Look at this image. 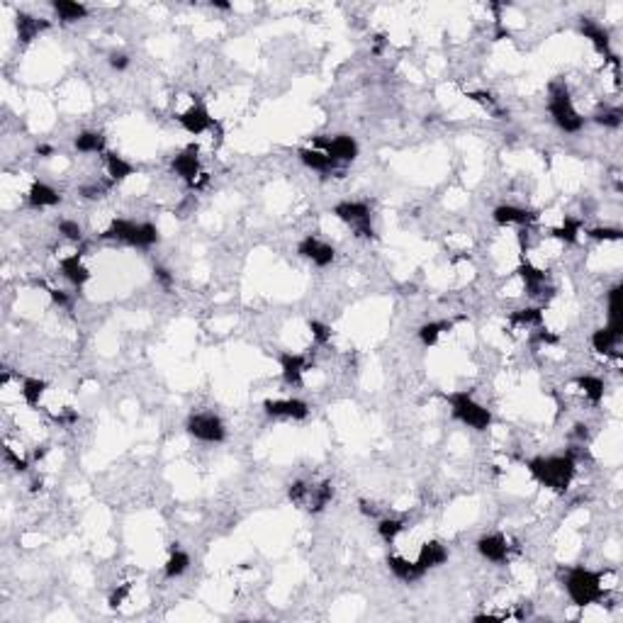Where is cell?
<instances>
[{
  "mask_svg": "<svg viewBox=\"0 0 623 623\" xmlns=\"http://www.w3.org/2000/svg\"><path fill=\"white\" fill-rule=\"evenodd\" d=\"M526 467H529V472L534 475V480L538 485H543L552 492H565L577 472V460L575 453L548 455V458L538 455V458H531Z\"/></svg>",
  "mask_w": 623,
  "mask_h": 623,
  "instance_id": "cell-1",
  "label": "cell"
},
{
  "mask_svg": "<svg viewBox=\"0 0 623 623\" xmlns=\"http://www.w3.org/2000/svg\"><path fill=\"white\" fill-rule=\"evenodd\" d=\"M601 572H594L589 567H570L565 575V589L567 596L572 599L575 606H592L596 601L604 599V585H601Z\"/></svg>",
  "mask_w": 623,
  "mask_h": 623,
  "instance_id": "cell-2",
  "label": "cell"
},
{
  "mask_svg": "<svg viewBox=\"0 0 623 623\" xmlns=\"http://www.w3.org/2000/svg\"><path fill=\"white\" fill-rule=\"evenodd\" d=\"M548 110H550V117L562 132H580L585 127V117H580V112L575 110L570 98V90H567L565 83H552L550 85V103H548Z\"/></svg>",
  "mask_w": 623,
  "mask_h": 623,
  "instance_id": "cell-3",
  "label": "cell"
},
{
  "mask_svg": "<svg viewBox=\"0 0 623 623\" xmlns=\"http://www.w3.org/2000/svg\"><path fill=\"white\" fill-rule=\"evenodd\" d=\"M450 404V411L458 421H463L465 426L475 431H485L492 426V411L487 406H482L480 402L472 400L470 392H453L446 397Z\"/></svg>",
  "mask_w": 623,
  "mask_h": 623,
  "instance_id": "cell-4",
  "label": "cell"
},
{
  "mask_svg": "<svg viewBox=\"0 0 623 623\" xmlns=\"http://www.w3.org/2000/svg\"><path fill=\"white\" fill-rule=\"evenodd\" d=\"M334 214L346 222L349 227H353L356 236L360 239H373L375 229L370 222V207L365 203H353V200H344V203L334 205Z\"/></svg>",
  "mask_w": 623,
  "mask_h": 623,
  "instance_id": "cell-5",
  "label": "cell"
},
{
  "mask_svg": "<svg viewBox=\"0 0 623 623\" xmlns=\"http://www.w3.org/2000/svg\"><path fill=\"white\" fill-rule=\"evenodd\" d=\"M185 429L193 439L203 444H222L227 439V426L217 414H190Z\"/></svg>",
  "mask_w": 623,
  "mask_h": 623,
  "instance_id": "cell-6",
  "label": "cell"
},
{
  "mask_svg": "<svg viewBox=\"0 0 623 623\" xmlns=\"http://www.w3.org/2000/svg\"><path fill=\"white\" fill-rule=\"evenodd\" d=\"M314 144L334 163H349V161H353L358 156V142L353 137H349V134H339V137H331V139L316 137Z\"/></svg>",
  "mask_w": 623,
  "mask_h": 623,
  "instance_id": "cell-7",
  "label": "cell"
},
{
  "mask_svg": "<svg viewBox=\"0 0 623 623\" xmlns=\"http://www.w3.org/2000/svg\"><path fill=\"white\" fill-rule=\"evenodd\" d=\"M298 254L302 256V258L312 261L314 265H319V268L331 265V263H334V258H336L334 246L324 244V241H319L316 236H305V239L298 244Z\"/></svg>",
  "mask_w": 623,
  "mask_h": 623,
  "instance_id": "cell-8",
  "label": "cell"
},
{
  "mask_svg": "<svg viewBox=\"0 0 623 623\" xmlns=\"http://www.w3.org/2000/svg\"><path fill=\"white\" fill-rule=\"evenodd\" d=\"M178 122L180 127L185 129L188 134H193V137H198V134H205L207 129L214 127V119L210 117L207 108H205L203 103H193L185 112L178 115Z\"/></svg>",
  "mask_w": 623,
  "mask_h": 623,
  "instance_id": "cell-9",
  "label": "cell"
},
{
  "mask_svg": "<svg viewBox=\"0 0 623 623\" xmlns=\"http://www.w3.org/2000/svg\"><path fill=\"white\" fill-rule=\"evenodd\" d=\"M516 273H519V278L524 280L526 285V293L531 295V298H550L552 295V288L548 285V275L545 270L536 268L534 263H521L519 268H516Z\"/></svg>",
  "mask_w": 623,
  "mask_h": 623,
  "instance_id": "cell-10",
  "label": "cell"
},
{
  "mask_svg": "<svg viewBox=\"0 0 623 623\" xmlns=\"http://www.w3.org/2000/svg\"><path fill=\"white\" fill-rule=\"evenodd\" d=\"M263 409L268 416H285V419H307L309 416V404L305 400H265L263 402Z\"/></svg>",
  "mask_w": 623,
  "mask_h": 623,
  "instance_id": "cell-11",
  "label": "cell"
},
{
  "mask_svg": "<svg viewBox=\"0 0 623 623\" xmlns=\"http://www.w3.org/2000/svg\"><path fill=\"white\" fill-rule=\"evenodd\" d=\"M198 154H200V149L195 147V144H190V147L185 149V152H180L173 159V163H170L173 173L190 185H195V180H198V175H200V156Z\"/></svg>",
  "mask_w": 623,
  "mask_h": 623,
  "instance_id": "cell-12",
  "label": "cell"
},
{
  "mask_svg": "<svg viewBox=\"0 0 623 623\" xmlns=\"http://www.w3.org/2000/svg\"><path fill=\"white\" fill-rule=\"evenodd\" d=\"M492 219H494L499 227H509V224H519V227H529L538 219V214L531 212V210L516 207V205H499L492 212Z\"/></svg>",
  "mask_w": 623,
  "mask_h": 623,
  "instance_id": "cell-13",
  "label": "cell"
},
{
  "mask_svg": "<svg viewBox=\"0 0 623 623\" xmlns=\"http://www.w3.org/2000/svg\"><path fill=\"white\" fill-rule=\"evenodd\" d=\"M477 552L485 560L499 565V562H506V557H509V543H506V538L501 534H487L477 541Z\"/></svg>",
  "mask_w": 623,
  "mask_h": 623,
  "instance_id": "cell-14",
  "label": "cell"
},
{
  "mask_svg": "<svg viewBox=\"0 0 623 623\" xmlns=\"http://www.w3.org/2000/svg\"><path fill=\"white\" fill-rule=\"evenodd\" d=\"M388 567L392 570V575H395L397 580L406 582V585H411V582L421 580V577L426 575V570L419 565V562L406 560V557H402V555H390L388 557Z\"/></svg>",
  "mask_w": 623,
  "mask_h": 623,
  "instance_id": "cell-15",
  "label": "cell"
},
{
  "mask_svg": "<svg viewBox=\"0 0 623 623\" xmlns=\"http://www.w3.org/2000/svg\"><path fill=\"white\" fill-rule=\"evenodd\" d=\"M580 32H582V37L589 39V42L594 44L596 52L609 54V57H611V37L599 22H594V20H589V17H582L580 20Z\"/></svg>",
  "mask_w": 623,
  "mask_h": 623,
  "instance_id": "cell-16",
  "label": "cell"
},
{
  "mask_svg": "<svg viewBox=\"0 0 623 623\" xmlns=\"http://www.w3.org/2000/svg\"><path fill=\"white\" fill-rule=\"evenodd\" d=\"M280 370H283V380L288 385H302V375L307 370V358L300 353H283L280 356Z\"/></svg>",
  "mask_w": 623,
  "mask_h": 623,
  "instance_id": "cell-17",
  "label": "cell"
},
{
  "mask_svg": "<svg viewBox=\"0 0 623 623\" xmlns=\"http://www.w3.org/2000/svg\"><path fill=\"white\" fill-rule=\"evenodd\" d=\"M137 234H139V222H132V219H112V224L103 232V239H115V241H122V244L137 246Z\"/></svg>",
  "mask_w": 623,
  "mask_h": 623,
  "instance_id": "cell-18",
  "label": "cell"
},
{
  "mask_svg": "<svg viewBox=\"0 0 623 623\" xmlns=\"http://www.w3.org/2000/svg\"><path fill=\"white\" fill-rule=\"evenodd\" d=\"M80 256L83 254H71V256H66V258H61V263H59L61 265V275L71 285H76V288H80V285H85L90 280V270L83 265Z\"/></svg>",
  "mask_w": 623,
  "mask_h": 623,
  "instance_id": "cell-19",
  "label": "cell"
},
{
  "mask_svg": "<svg viewBox=\"0 0 623 623\" xmlns=\"http://www.w3.org/2000/svg\"><path fill=\"white\" fill-rule=\"evenodd\" d=\"M27 200L34 210H42V207H54V205H59L61 203V195H59L52 185L39 183L37 180V183H32V188H29Z\"/></svg>",
  "mask_w": 623,
  "mask_h": 623,
  "instance_id": "cell-20",
  "label": "cell"
},
{
  "mask_svg": "<svg viewBox=\"0 0 623 623\" xmlns=\"http://www.w3.org/2000/svg\"><path fill=\"white\" fill-rule=\"evenodd\" d=\"M621 334L623 329H614V326H601V329H596L594 334H592V346H594L596 353H614V349L619 346L621 341Z\"/></svg>",
  "mask_w": 623,
  "mask_h": 623,
  "instance_id": "cell-21",
  "label": "cell"
},
{
  "mask_svg": "<svg viewBox=\"0 0 623 623\" xmlns=\"http://www.w3.org/2000/svg\"><path fill=\"white\" fill-rule=\"evenodd\" d=\"M446 560H448V550H446L439 541H429V543H424V545H421V550H419V557H416V562H419L424 570H431V567L444 565Z\"/></svg>",
  "mask_w": 623,
  "mask_h": 623,
  "instance_id": "cell-22",
  "label": "cell"
},
{
  "mask_svg": "<svg viewBox=\"0 0 623 623\" xmlns=\"http://www.w3.org/2000/svg\"><path fill=\"white\" fill-rule=\"evenodd\" d=\"M105 166H108V175L112 183H122V180H127L129 175H134V166L115 152L105 154Z\"/></svg>",
  "mask_w": 623,
  "mask_h": 623,
  "instance_id": "cell-23",
  "label": "cell"
},
{
  "mask_svg": "<svg viewBox=\"0 0 623 623\" xmlns=\"http://www.w3.org/2000/svg\"><path fill=\"white\" fill-rule=\"evenodd\" d=\"M298 156L307 168L319 170V173H331V170L336 168L334 161H331L324 152H319V149H300Z\"/></svg>",
  "mask_w": 623,
  "mask_h": 623,
  "instance_id": "cell-24",
  "label": "cell"
},
{
  "mask_svg": "<svg viewBox=\"0 0 623 623\" xmlns=\"http://www.w3.org/2000/svg\"><path fill=\"white\" fill-rule=\"evenodd\" d=\"M334 499V485L331 482H321L316 487H309V497H307V509L312 514H319L329 501Z\"/></svg>",
  "mask_w": 623,
  "mask_h": 623,
  "instance_id": "cell-25",
  "label": "cell"
},
{
  "mask_svg": "<svg viewBox=\"0 0 623 623\" xmlns=\"http://www.w3.org/2000/svg\"><path fill=\"white\" fill-rule=\"evenodd\" d=\"M52 8L64 22H78L88 15V8L83 3H76V0H52Z\"/></svg>",
  "mask_w": 623,
  "mask_h": 623,
  "instance_id": "cell-26",
  "label": "cell"
},
{
  "mask_svg": "<svg viewBox=\"0 0 623 623\" xmlns=\"http://www.w3.org/2000/svg\"><path fill=\"white\" fill-rule=\"evenodd\" d=\"M450 329H453V321H448V319L426 321V324L419 326L416 334H419V341L424 346H436V344H439V339H441V334H446V331H450Z\"/></svg>",
  "mask_w": 623,
  "mask_h": 623,
  "instance_id": "cell-27",
  "label": "cell"
},
{
  "mask_svg": "<svg viewBox=\"0 0 623 623\" xmlns=\"http://www.w3.org/2000/svg\"><path fill=\"white\" fill-rule=\"evenodd\" d=\"M575 383H577V388L589 397L592 404H601V402H604L606 385H604V380H601V378H596V375H580Z\"/></svg>",
  "mask_w": 623,
  "mask_h": 623,
  "instance_id": "cell-28",
  "label": "cell"
},
{
  "mask_svg": "<svg viewBox=\"0 0 623 623\" xmlns=\"http://www.w3.org/2000/svg\"><path fill=\"white\" fill-rule=\"evenodd\" d=\"M47 27H49V20H37V17H32V15H24V13L17 15V34L22 42H32V39Z\"/></svg>",
  "mask_w": 623,
  "mask_h": 623,
  "instance_id": "cell-29",
  "label": "cell"
},
{
  "mask_svg": "<svg viewBox=\"0 0 623 623\" xmlns=\"http://www.w3.org/2000/svg\"><path fill=\"white\" fill-rule=\"evenodd\" d=\"M44 392H47V383H44V380H39V378L22 380V390H20V395H22V400L27 402L29 406H39Z\"/></svg>",
  "mask_w": 623,
  "mask_h": 623,
  "instance_id": "cell-30",
  "label": "cell"
},
{
  "mask_svg": "<svg viewBox=\"0 0 623 623\" xmlns=\"http://www.w3.org/2000/svg\"><path fill=\"white\" fill-rule=\"evenodd\" d=\"M73 144H76V149L80 154H103L105 152V137L100 132H80Z\"/></svg>",
  "mask_w": 623,
  "mask_h": 623,
  "instance_id": "cell-31",
  "label": "cell"
},
{
  "mask_svg": "<svg viewBox=\"0 0 623 623\" xmlns=\"http://www.w3.org/2000/svg\"><path fill=\"white\" fill-rule=\"evenodd\" d=\"M580 232H582V219L577 217H565L562 219L560 227L552 229V236L560 241H565V244H577V239H580Z\"/></svg>",
  "mask_w": 623,
  "mask_h": 623,
  "instance_id": "cell-32",
  "label": "cell"
},
{
  "mask_svg": "<svg viewBox=\"0 0 623 623\" xmlns=\"http://www.w3.org/2000/svg\"><path fill=\"white\" fill-rule=\"evenodd\" d=\"M188 567H190V555L185 550H178V548H175V550L170 552L168 560H166L163 572H166V577H168V580H173V577L185 575V572H188Z\"/></svg>",
  "mask_w": 623,
  "mask_h": 623,
  "instance_id": "cell-33",
  "label": "cell"
},
{
  "mask_svg": "<svg viewBox=\"0 0 623 623\" xmlns=\"http://www.w3.org/2000/svg\"><path fill=\"white\" fill-rule=\"evenodd\" d=\"M509 321L511 324H519V326H538V324H543V309L541 307L516 309V312H511Z\"/></svg>",
  "mask_w": 623,
  "mask_h": 623,
  "instance_id": "cell-34",
  "label": "cell"
},
{
  "mask_svg": "<svg viewBox=\"0 0 623 623\" xmlns=\"http://www.w3.org/2000/svg\"><path fill=\"white\" fill-rule=\"evenodd\" d=\"M621 295H623V288H621V285H616V288H611V290H609V326H614V329H623Z\"/></svg>",
  "mask_w": 623,
  "mask_h": 623,
  "instance_id": "cell-35",
  "label": "cell"
},
{
  "mask_svg": "<svg viewBox=\"0 0 623 623\" xmlns=\"http://www.w3.org/2000/svg\"><path fill=\"white\" fill-rule=\"evenodd\" d=\"M402 531H404V521H400V519H383L378 524V534L385 543H392Z\"/></svg>",
  "mask_w": 623,
  "mask_h": 623,
  "instance_id": "cell-36",
  "label": "cell"
},
{
  "mask_svg": "<svg viewBox=\"0 0 623 623\" xmlns=\"http://www.w3.org/2000/svg\"><path fill=\"white\" fill-rule=\"evenodd\" d=\"M621 117H623V112L619 108H604V110H599V112L594 115V122L601 124V127L616 129V127H621Z\"/></svg>",
  "mask_w": 623,
  "mask_h": 623,
  "instance_id": "cell-37",
  "label": "cell"
},
{
  "mask_svg": "<svg viewBox=\"0 0 623 623\" xmlns=\"http://www.w3.org/2000/svg\"><path fill=\"white\" fill-rule=\"evenodd\" d=\"M288 497H290V501H293V504L305 506V504H307V497H309V485H307V482H302V480L293 482V485H290V490H288Z\"/></svg>",
  "mask_w": 623,
  "mask_h": 623,
  "instance_id": "cell-38",
  "label": "cell"
},
{
  "mask_svg": "<svg viewBox=\"0 0 623 623\" xmlns=\"http://www.w3.org/2000/svg\"><path fill=\"white\" fill-rule=\"evenodd\" d=\"M309 331H312V339H314L319 346H326L331 341V326L324 324V321L312 319L309 321Z\"/></svg>",
  "mask_w": 623,
  "mask_h": 623,
  "instance_id": "cell-39",
  "label": "cell"
},
{
  "mask_svg": "<svg viewBox=\"0 0 623 623\" xmlns=\"http://www.w3.org/2000/svg\"><path fill=\"white\" fill-rule=\"evenodd\" d=\"M59 234H64L68 241L83 239V229H80V224L73 222V219H61V222H59Z\"/></svg>",
  "mask_w": 623,
  "mask_h": 623,
  "instance_id": "cell-40",
  "label": "cell"
},
{
  "mask_svg": "<svg viewBox=\"0 0 623 623\" xmlns=\"http://www.w3.org/2000/svg\"><path fill=\"white\" fill-rule=\"evenodd\" d=\"M589 236L596 241H621L623 232L621 229H614V227H596V229H589Z\"/></svg>",
  "mask_w": 623,
  "mask_h": 623,
  "instance_id": "cell-41",
  "label": "cell"
},
{
  "mask_svg": "<svg viewBox=\"0 0 623 623\" xmlns=\"http://www.w3.org/2000/svg\"><path fill=\"white\" fill-rule=\"evenodd\" d=\"M129 592H132V582H124V585H119L117 589H115L112 594H110V599H108L110 609H117V606H122L124 601H127Z\"/></svg>",
  "mask_w": 623,
  "mask_h": 623,
  "instance_id": "cell-42",
  "label": "cell"
},
{
  "mask_svg": "<svg viewBox=\"0 0 623 623\" xmlns=\"http://www.w3.org/2000/svg\"><path fill=\"white\" fill-rule=\"evenodd\" d=\"M108 64L115 68V71H124V68L129 66V57L124 52H112L108 57Z\"/></svg>",
  "mask_w": 623,
  "mask_h": 623,
  "instance_id": "cell-43",
  "label": "cell"
},
{
  "mask_svg": "<svg viewBox=\"0 0 623 623\" xmlns=\"http://www.w3.org/2000/svg\"><path fill=\"white\" fill-rule=\"evenodd\" d=\"M3 453H5V460H8V463L13 465L17 472H24V470H27V460L20 458V455H15V450H13V448H8V446H5Z\"/></svg>",
  "mask_w": 623,
  "mask_h": 623,
  "instance_id": "cell-44",
  "label": "cell"
},
{
  "mask_svg": "<svg viewBox=\"0 0 623 623\" xmlns=\"http://www.w3.org/2000/svg\"><path fill=\"white\" fill-rule=\"evenodd\" d=\"M467 98L475 100V103H480V105H485V108H494V105H497V100L492 98L490 93H485V90H472V93H467Z\"/></svg>",
  "mask_w": 623,
  "mask_h": 623,
  "instance_id": "cell-45",
  "label": "cell"
},
{
  "mask_svg": "<svg viewBox=\"0 0 623 623\" xmlns=\"http://www.w3.org/2000/svg\"><path fill=\"white\" fill-rule=\"evenodd\" d=\"M557 341H560V336L552 334V331L548 329H541L538 334H534V344H545V346H555Z\"/></svg>",
  "mask_w": 623,
  "mask_h": 623,
  "instance_id": "cell-46",
  "label": "cell"
},
{
  "mask_svg": "<svg viewBox=\"0 0 623 623\" xmlns=\"http://www.w3.org/2000/svg\"><path fill=\"white\" fill-rule=\"evenodd\" d=\"M49 295H52V302L59 305V307H68V305H71V298H68V293H64V290L52 288V290H49Z\"/></svg>",
  "mask_w": 623,
  "mask_h": 623,
  "instance_id": "cell-47",
  "label": "cell"
},
{
  "mask_svg": "<svg viewBox=\"0 0 623 623\" xmlns=\"http://www.w3.org/2000/svg\"><path fill=\"white\" fill-rule=\"evenodd\" d=\"M103 193H105L103 185H83V188H80V195H83V198H88V200L103 198Z\"/></svg>",
  "mask_w": 623,
  "mask_h": 623,
  "instance_id": "cell-48",
  "label": "cell"
},
{
  "mask_svg": "<svg viewBox=\"0 0 623 623\" xmlns=\"http://www.w3.org/2000/svg\"><path fill=\"white\" fill-rule=\"evenodd\" d=\"M57 421H59V424H64V426H71V424H76V421H78V414L71 409V406H66V409H64V414L57 416Z\"/></svg>",
  "mask_w": 623,
  "mask_h": 623,
  "instance_id": "cell-49",
  "label": "cell"
},
{
  "mask_svg": "<svg viewBox=\"0 0 623 623\" xmlns=\"http://www.w3.org/2000/svg\"><path fill=\"white\" fill-rule=\"evenodd\" d=\"M154 273H156V278H159L161 285H166V288H170V285H173V275H170L168 270L163 268V265H156Z\"/></svg>",
  "mask_w": 623,
  "mask_h": 623,
  "instance_id": "cell-50",
  "label": "cell"
},
{
  "mask_svg": "<svg viewBox=\"0 0 623 623\" xmlns=\"http://www.w3.org/2000/svg\"><path fill=\"white\" fill-rule=\"evenodd\" d=\"M212 8H217V10H232V3H227V0H212Z\"/></svg>",
  "mask_w": 623,
  "mask_h": 623,
  "instance_id": "cell-51",
  "label": "cell"
},
{
  "mask_svg": "<svg viewBox=\"0 0 623 623\" xmlns=\"http://www.w3.org/2000/svg\"><path fill=\"white\" fill-rule=\"evenodd\" d=\"M575 436H577V439L585 441L587 436H589V434H587V426H585V424H577V426H575Z\"/></svg>",
  "mask_w": 623,
  "mask_h": 623,
  "instance_id": "cell-52",
  "label": "cell"
},
{
  "mask_svg": "<svg viewBox=\"0 0 623 623\" xmlns=\"http://www.w3.org/2000/svg\"><path fill=\"white\" fill-rule=\"evenodd\" d=\"M360 511H363L365 516H375V509L373 504H368V501H360Z\"/></svg>",
  "mask_w": 623,
  "mask_h": 623,
  "instance_id": "cell-53",
  "label": "cell"
},
{
  "mask_svg": "<svg viewBox=\"0 0 623 623\" xmlns=\"http://www.w3.org/2000/svg\"><path fill=\"white\" fill-rule=\"evenodd\" d=\"M37 154L47 159V156H52V154H54V149H52V147H47V144H42V147H37Z\"/></svg>",
  "mask_w": 623,
  "mask_h": 623,
  "instance_id": "cell-54",
  "label": "cell"
}]
</instances>
